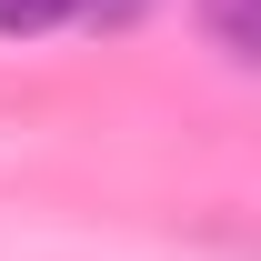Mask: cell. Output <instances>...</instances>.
<instances>
[{
    "label": "cell",
    "instance_id": "7a4b0ae2",
    "mask_svg": "<svg viewBox=\"0 0 261 261\" xmlns=\"http://www.w3.org/2000/svg\"><path fill=\"white\" fill-rule=\"evenodd\" d=\"M61 20H70V0H0V40H40Z\"/></svg>",
    "mask_w": 261,
    "mask_h": 261
},
{
    "label": "cell",
    "instance_id": "6da1fadb",
    "mask_svg": "<svg viewBox=\"0 0 261 261\" xmlns=\"http://www.w3.org/2000/svg\"><path fill=\"white\" fill-rule=\"evenodd\" d=\"M201 20H211V40H221V61H231V70H251V61H261V0H201Z\"/></svg>",
    "mask_w": 261,
    "mask_h": 261
},
{
    "label": "cell",
    "instance_id": "3957f363",
    "mask_svg": "<svg viewBox=\"0 0 261 261\" xmlns=\"http://www.w3.org/2000/svg\"><path fill=\"white\" fill-rule=\"evenodd\" d=\"M151 0H70V20H91V31H130Z\"/></svg>",
    "mask_w": 261,
    "mask_h": 261
}]
</instances>
